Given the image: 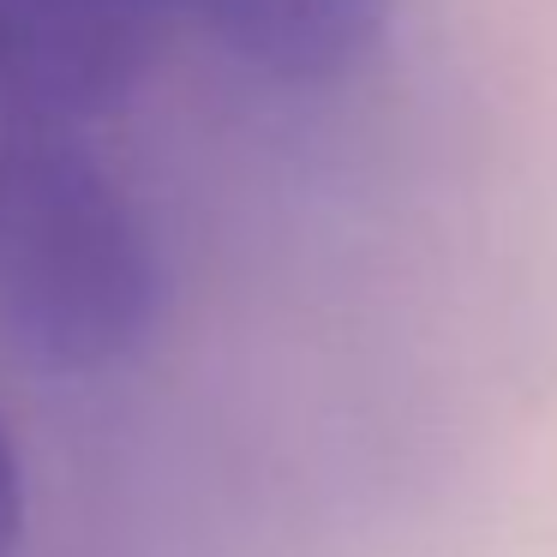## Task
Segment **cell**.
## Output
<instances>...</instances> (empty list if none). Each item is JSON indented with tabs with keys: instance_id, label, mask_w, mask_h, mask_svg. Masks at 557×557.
Here are the masks:
<instances>
[{
	"instance_id": "cell-4",
	"label": "cell",
	"mask_w": 557,
	"mask_h": 557,
	"mask_svg": "<svg viewBox=\"0 0 557 557\" xmlns=\"http://www.w3.org/2000/svg\"><path fill=\"white\" fill-rule=\"evenodd\" d=\"M18 528H25V473H18V449L0 425V557L13 552Z\"/></svg>"
},
{
	"instance_id": "cell-1",
	"label": "cell",
	"mask_w": 557,
	"mask_h": 557,
	"mask_svg": "<svg viewBox=\"0 0 557 557\" xmlns=\"http://www.w3.org/2000/svg\"><path fill=\"white\" fill-rule=\"evenodd\" d=\"M162 312L145 210L73 133H30L0 162V330L42 372H109Z\"/></svg>"
},
{
	"instance_id": "cell-2",
	"label": "cell",
	"mask_w": 557,
	"mask_h": 557,
	"mask_svg": "<svg viewBox=\"0 0 557 557\" xmlns=\"http://www.w3.org/2000/svg\"><path fill=\"white\" fill-rule=\"evenodd\" d=\"M138 0H0V90L30 133H73L126 102L145 73Z\"/></svg>"
},
{
	"instance_id": "cell-3",
	"label": "cell",
	"mask_w": 557,
	"mask_h": 557,
	"mask_svg": "<svg viewBox=\"0 0 557 557\" xmlns=\"http://www.w3.org/2000/svg\"><path fill=\"white\" fill-rule=\"evenodd\" d=\"M389 0H205V18L246 66L324 85L372 54Z\"/></svg>"
}]
</instances>
